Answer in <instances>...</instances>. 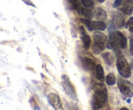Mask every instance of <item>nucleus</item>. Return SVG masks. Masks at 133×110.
I'll use <instances>...</instances> for the list:
<instances>
[{
    "mask_svg": "<svg viewBox=\"0 0 133 110\" xmlns=\"http://www.w3.org/2000/svg\"><path fill=\"white\" fill-rule=\"evenodd\" d=\"M117 68L120 72V75L123 77V78H129L131 76V69H130V66L129 64L127 63L126 59L124 56L122 55H119L117 57Z\"/></svg>",
    "mask_w": 133,
    "mask_h": 110,
    "instance_id": "1",
    "label": "nucleus"
},
{
    "mask_svg": "<svg viewBox=\"0 0 133 110\" xmlns=\"http://www.w3.org/2000/svg\"><path fill=\"white\" fill-rule=\"evenodd\" d=\"M108 95H107V89L104 90H99L94 92V97H93V107L95 109H98L104 105L107 102Z\"/></svg>",
    "mask_w": 133,
    "mask_h": 110,
    "instance_id": "2",
    "label": "nucleus"
},
{
    "mask_svg": "<svg viewBox=\"0 0 133 110\" xmlns=\"http://www.w3.org/2000/svg\"><path fill=\"white\" fill-rule=\"evenodd\" d=\"M118 86H119V89L123 95L129 96V97H131L133 95V86L128 80L120 78L118 79Z\"/></svg>",
    "mask_w": 133,
    "mask_h": 110,
    "instance_id": "3",
    "label": "nucleus"
},
{
    "mask_svg": "<svg viewBox=\"0 0 133 110\" xmlns=\"http://www.w3.org/2000/svg\"><path fill=\"white\" fill-rule=\"evenodd\" d=\"M81 20L83 24H85L87 29L90 31H103L107 28L105 23L102 20H98V21H92L89 19H81Z\"/></svg>",
    "mask_w": 133,
    "mask_h": 110,
    "instance_id": "4",
    "label": "nucleus"
},
{
    "mask_svg": "<svg viewBox=\"0 0 133 110\" xmlns=\"http://www.w3.org/2000/svg\"><path fill=\"white\" fill-rule=\"evenodd\" d=\"M110 38L115 43V45L120 46L122 49L127 47V39L124 36V34H122L121 32H115V33L111 34V37Z\"/></svg>",
    "mask_w": 133,
    "mask_h": 110,
    "instance_id": "5",
    "label": "nucleus"
},
{
    "mask_svg": "<svg viewBox=\"0 0 133 110\" xmlns=\"http://www.w3.org/2000/svg\"><path fill=\"white\" fill-rule=\"evenodd\" d=\"M63 79H64V82H63V86H64V89H65V91L66 92V94L69 95L70 97H72L73 99H76L75 90H74V88H73L72 84L70 83V80L68 79V78H66V76H64V77H63Z\"/></svg>",
    "mask_w": 133,
    "mask_h": 110,
    "instance_id": "6",
    "label": "nucleus"
},
{
    "mask_svg": "<svg viewBox=\"0 0 133 110\" xmlns=\"http://www.w3.org/2000/svg\"><path fill=\"white\" fill-rule=\"evenodd\" d=\"M48 101L51 104V106L55 109H62V103H61V100H59V97L54 93H50L48 95Z\"/></svg>",
    "mask_w": 133,
    "mask_h": 110,
    "instance_id": "7",
    "label": "nucleus"
},
{
    "mask_svg": "<svg viewBox=\"0 0 133 110\" xmlns=\"http://www.w3.org/2000/svg\"><path fill=\"white\" fill-rule=\"evenodd\" d=\"M114 25L116 26L117 28H121L124 26L125 19H124V16L121 12H116L114 13V20H113Z\"/></svg>",
    "mask_w": 133,
    "mask_h": 110,
    "instance_id": "8",
    "label": "nucleus"
},
{
    "mask_svg": "<svg viewBox=\"0 0 133 110\" xmlns=\"http://www.w3.org/2000/svg\"><path fill=\"white\" fill-rule=\"evenodd\" d=\"M93 16L97 19V20H105L107 19V12L102 9V8H100V7H97V8H95V10H94V12H93Z\"/></svg>",
    "mask_w": 133,
    "mask_h": 110,
    "instance_id": "9",
    "label": "nucleus"
},
{
    "mask_svg": "<svg viewBox=\"0 0 133 110\" xmlns=\"http://www.w3.org/2000/svg\"><path fill=\"white\" fill-rule=\"evenodd\" d=\"M80 32H81V38H82V41H83V44H84V47L86 49L90 47V44H91V41H90V38L89 36L85 33V30H84L83 27H80Z\"/></svg>",
    "mask_w": 133,
    "mask_h": 110,
    "instance_id": "10",
    "label": "nucleus"
},
{
    "mask_svg": "<svg viewBox=\"0 0 133 110\" xmlns=\"http://www.w3.org/2000/svg\"><path fill=\"white\" fill-rule=\"evenodd\" d=\"M94 38V43H98V44H105L107 41V37L104 34L100 33V32H95L93 35Z\"/></svg>",
    "mask_w": 133,
    "mask_h": 110,
    "instance_id": "11",
    "label": "nucleus"
},
{
    "mask_svg": "<svg viewBox=\"0 0 133 110\" xmlns=\"http://www.w3.org/2000/svg\"><path fill=\"white\" fill-rule=\"evenodd\" d=\"M95 77L100 82H102L103 79H105V78H104V72H103V68H102V66L99 65V64H97L95 66Z\"/></svg>",
    "mask_w": 133,
    "mask_h": 110,
    "instance_id": "12",
    "label": "nucleus"
},
{
    "mask_svg": "<svg viewBox=\"0 0 133 110\" xmlns=\"http://www.w3.org/2000/svg\"><path fill=\"white\" fill-rule=\"evenodd\" d=\"M82 62H83V65L85 66V68L91 70V69H94L95 68V64H94V61L91 60L90 58H86V57H83L82 58Z\"/></svg>",
    "mask_w": 133,
    "mask_h": 110,
    "instance_id": "13",
    "label": "nucleus"
},
{
    "mask_svg": "<svg viewBox=\"0 0 133 110\" xmlns=\"http://www.w3.org/2000/svg\"><path fill=\"white\" fill-rule=\"evenodd\" d=\"M78 12H79L81 16H83L84 17H86V18H90V17L93 16V13L89 10V8H86V7H81V8L78 10Z\"/></svg>",
    "mask_w": 133,
    "mask_h": 110,
    "instance_id": "14",
    "label": "nucleus"
},
{
    "mask_svg": "<svg viewBox=\"0 0 133 110\" xmlns=\"http://www.w3.org/2000/svg\"><path fill=\"white\" fill-rule=\"evenodd\" d=\"M105 82H107V84L110 85V86L114 85V84L116 83V77H115V75H114V74H110V75H108L107 78H105Z\"/></svg>",
    "mask_w": 133,
    "mask_h": 110,
    "instance_id": "15",
    "label": "nucleus"
},
{
    "mask_svg": "<svg viewBox=\"0 0 133 110\" xmlns=\"http://www.w3.org/2000/svg\"><path fill=\"white\" fill-rule=\"evenodd\" d=\"M133 11V8L129 5H126L124 4V6L122 7V12H124L125 14H131Z\"/></svg>",
    "mask_w": 133,
    "mask_h": 110,
    "instance_id": "16",
    "label": "nucleus"
},
{
    "mask_svg": "<svg viewBox=\"0 0 133 110\" xmlns=\"http://www.w3.org/2000/svg\"><path fill=\"white\" fill-rule=\"evenodd\" d=\"M69 1L71 2L72 6H73L77 11L81 8V3H80V1H79V0H69Z\"/></svg>",
    "mask_w": 133,
    "mask_h": 110,
    "instance_id": "17",
    "label": "nucleus"
},
{
    "mask_svg": "<svg viewBox=\"0 0 133 110\" xmlns=\"http://www.w3.org/2000/svg\"><path fill=\"white\" fill-rule=\"evenodd\" d=\"M81 3H82V5H83L84 7H86V8H91L93 6L92 0H81Z\"/></svg>",
    "mask_w": 133,
    "mask_h": 110,
    "instance_id": "18",
    "label": "nucleus"
},
{
    "mask_svg": "<svg viewBox=\"0 0 133 110\" xmlns=\"http://www.w3.org/2000/svg\"><path fill=\"white\" fill-rule=\"evenodd\" d=\"M92 89H93V91L95 92V91H99V90H104L105 87H104L102 84H94L93 87H92Z\"/></svg>",
    "mask_w": 133,
    "mask_h": 110,
    "instance_id": "19",
    "label": "nucleus"
},
{
    "mask_svg": "<svg viewBox=\"0 0 133 110\" xmlns=\"http://www.w3.org/2000/svg\"><path fill=\"white\" fill-rule=\"evenodd\" d=\"M127 28L129 29V31L133 34V16L131 18L128 19V23H127Z\"/></svg>",
    "mask_w": 133,
    "mask_h": 110,
    "instance_id": "20",
    "label": "nucleus"
},
{
    "mask_svg": "<svg viewBox=\"0 0 133 110\" xmlns=\"http://www.w3.org/2000/svg\"><path fill=\"white\" fill-rule=\"evenodd\" d=\"M124 4H126V5H129V6H131V7L133 8V0H126Z\"/></svg>",
    "mask_w": 133,
    "mask_h": 110,
    "instance_id": "21",
    "label": "nucleus"
},
{
    "mask_svg": "<svg viewBox=\"0 0 133 110\" xmlns=\"http://www.w3.org/2000/svg\"><path fill=\"white\" fill-rule=\"evenodd\" d=\"M122 2H123V0H116V2H115V5H116V6H119V5H120Z\"/></svg>",
    "mask_w": 133,
    "mask_h": 110,
    "instance_id": "22",
    "label": "nucleus"
},
{
    "mask_svg": "<svg viewBox=\"0 0 133 110\" xmlns=\"http://www.w3.org/2000/svg\"><path fill=\"white\" fill-rule=\"evenodd\" d=\"M130 49H131V52L133 53V38L130 40Z\"/></svg>",
    "mask_w": 133,
    "mask_h": 110,
    "instance_id": "23",
    "label": "nucleus"
},
{
    "mask_svg": "<svg viewBox=\"0 0 133 110\" xmlns=\"http://www.w3.org/2000/svg\"><path fill=\"white\" fill-rule=\"evenodd\" d=\"M97 1H98V2H103L104 0H97Z\"/></svg>",
    "mask_w": 133,
    "mask_h": 110,
    "instance_id": "24",
    "label": "nucleus"
}]
</instances>
